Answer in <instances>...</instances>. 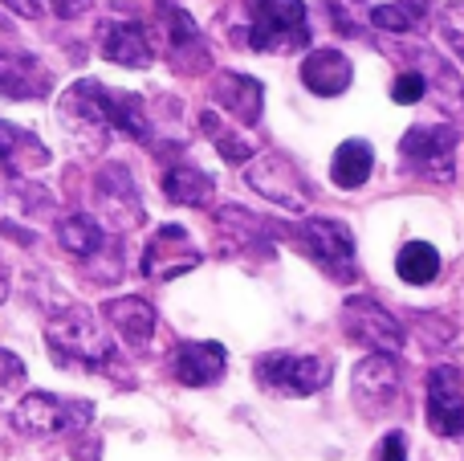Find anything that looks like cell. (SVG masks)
Segmentation results:
<instances>
[{
    "label": "cell",
    "mask_w": 464,
    "mask_h": 461,
    "mask_svg": "<svg viewBox=\"0 0 464 461\" xmlns=\"http://www.w3.org/2000/svg\"><path fill=\"white\" fill-rule=\"evenodd\" d=\"M62 127L78 139L86 152H102L114 135H127L135 143H155V114L143 94L111 90L94 78H78L57 103Z\"/></svg>",
    "instance_id": "cell-1"
},
{
    "label": "cell",
    "mask_w": 464,
    "mask_h": 461,
    "mask_svg": "<svg viewBox=\"0 0 464 461\" xmlns=\"http://www.w3.org/2000/svg\"><path fill=\"white\" fill-rule=\"evenodd\" d=\"M225 33L237 49L253 54H297L314 37L302 0H240L225 16Z\"/></svg>",
    "instance_id": "cell-2"
},
{
    "label": "cell",
    "mask_w": 464,
    "mask_h": 461,
    "mask_svg": "<svg viewBox=\"0 0 464 461\" xmlns=\"http://www.w3.org/2000/svg\"><path fill=\"white\" fill-rule=\"evenodd\" d=\"M45 343H49V356L62 368L98 372V376L119 372V343L98 323V315L90 307H65L62 315L49 319Z\"/></svg>",
    "instance_id": "cell-3"
},
{
    "label": "cell",
    "mask_w": 464,
    "mask_h": 461,
    "mask_svg": "<svg viewBox=\"0 0 464 461\" xmlns=\"http://www.w3.org/2000/svg\"><path fill=\"white\" fill-rule=\"evenodd\" d=\"M277 237H285L297 253L314 261L334 282H354L359 278V250H354L351 225L334 217H305L294 225H277Z\"/></svg>",
    "instance_id": "cell-4"
},
{
    "label": "cell",
    "mask_w": 464,
    "mask_h": 461,
    "mask_svg": "<svg viewBox=\"0 0 464 461\" xmlns=\"http://www.w3.org/2000/svg\"><path fill=\"white\" fill-rule=\"evenodd\" d=\"M57 241L70 258H78L90 270L94 282H119L122 278V245L111 241V233L90 212H70L57 221Z\"/></svg>",
    "instance_id": "cell-5"
},
{
    "label": "cell",
    "mask_w": 464,
    "mask_h": 461,
    "mask_svg": "<svg viewBox=\"0 0 464 461\" xmlns=\"http://www.w3.org/2000/svg\"><path fill=\"white\" fill-rule=\"evenodd\" d=\"M400 163L403 172L420 180L449 184L457 176V127L452 123H416L400 139Z\"/></svg>",
    "instance_id": "cell-6"
},
{
    "label": "cell",
    "mask_w": 464,
    "mask_h": 461,
    "mask_svg": "<svg viewBox=\"0 0 464 461\" xmlns=\"http://www.w3.org/2000/svg\"><path fill=\"white\" fill-rule=\"evenodd\" d=\"M90 421H94L90 400L53 397V392H29L13 408V425L24 437H65V433H82Z\"/></svg>",
    "instance_id": "cell-7"
},
{
    "label": "cell",
    "mask_w": 464,
    "mask_h": 461,
    "mask_svg": "<svg viewBox=\"0 0 464 461\" xmlns=\"http://www.w3.org/2000/svg\"><path fill=\"white\" fill-rule=\"evenodd\" d=\"M334 380L326 356H294V351H269L256 359V384L273 397H314Z\"/></svg>",
    "instance_id": "cell-8"
},
{
    "label": "cell",
    "mask_w": 464,
    "mask_h": 461,
    "mask_svg": "<svg viewBox=\"0 0 464 461\" xmlns=\"http://www.w3.org/2000/svg\"><path fill=\"white\" fill-rule=\"evenodd\" d=\"M343 331H346V339L367 348L371 356H400L403 343H408L403 323L383 302L371 299V294H351L343 302Z\"/></svg>",
    "instance_id": "cell-9"
},
{
    "label": "cell",
    "mask_w": 464,
    "mask_h": 461,
    "mask_svg": "<svg viewBox=\"0 0 464 461\" xmlns=\"http://www.w3.org/2000/svg\"><path fill=\"white\" fill-rule=\"evenodd\" d=\"M245 180L265 196V201L277 204V209H285V212H305L310 209V201H314L310 180L302 176V168H297L285 152L253 155L248 168H245Z\"/></svg>",
    "instance_id": "cell-10"
},
{
    "label": "cell",
    "mask_w": 464,
    "mask_h": 461,
    "mask_svg": "<svg viewBox=\"0 0 464 461\" xmlns=\"http://www.w3.org/2000/svg\"><path fill=\"white\" fill-rule=\"evenodd\" d=\"M94 204H98V225L106 233H127V229H139L147 221L143 196H139V184L130 176L127 163H106L94 176Z\"/></svg>",
    "instance_id": "cell-11"
},
{
    "label": "cell",
    "mask_w": 464,
    "mask_h": 461,
    "mask_svg": "<svg viewBox=\"0 0 464 461\" xmlns=\"http://www.w3.org/2000/svg\"><path fill=\"white\" fill-rule=\"evenodd\" d=\"M403 397V368L400 356H367L351 372V400L362 417L379 421L387 417Z\"/></svg>",
    "instance_id": "cell-12"
},
{
    "label": "cell",
    "mask_w": 464,
    "mask_h": 461,
    "mask_svg": "<svg viewBox=\"0 0 464 461\" xmlns=\"http://www.w3.org/2000/svg\"><path fill=\"white\" fill-rule=\"evenodd\" d=\"M49 221H53V196L41 184L16 180L13 188L0 192V233L5 237H13V241H21V245H33Z\"/></svg>",
    "instance_id": "cell-13"
},
{
    "label": "cell",
    "mask_w": 464,
    "mask_h": 461,
    "mask_svg": "<svg viewBox=\"0 0 464 461\" xmlns=\"http://www.w3.org/2000/svg\"><path fill=\"white\" fill-rule=\"evenodd\" d=\"M204 261V250L192 241L184 225H160L151 237H147L143 250V278L151 282H171V278L188 274Z\"/></svg>",
    "instance_id": "cell-14"
},
{
    "label": "cell",
    "mask_w": 464,
    "mask_h": 461,
    "mask_svg": "<svg viewBox=\"0 0 464 461\" xmlns=\"http://www.w3.org/2000/svg\"><path fill=\"white\" fill-rule=\"evenodd\" d=\"M49 90H53V70L16 41H5L0 45V94L29 103V98H49Z\"/></svg>",
    "instance_id": "cell-15"
},
{
    "label": "cell",
    "mask_w": 464,
    "mask_h": 461,
    "mask_svg": "<svg viewBox=\"0 0 464 461\" xmlns=\"http://www.w3.org/2000/svg\"><path fill=\"white\" fill-rule=\"evenodd\" d=\"M400 57L408 62V70H416L420 78H424V90L440 103V111L449 114V119H464V78L436 49L411 45V49H403Z\"/></svg>",
    "instance_id": "cell-16"
},
{
    "label": "cell",
    "mask_w": 464,
    "mask_h": 461,
    "mask_svg": "<svg viewBox=\"0 0 464 461\" xmlns=\"http://www.w3.org/2000/svg\"><path fill=\"white\" fill-rule=\"evenodd\" d=\"M155 5H160V21H163V33H168V49L176 70L184 74L208 70V45H204V33L192 21V13L179 0H155Z\"/></svg>",
    "instance_id": "cell-17"
},
{
    "label": "cell",
    "mask_w": 464,
    "mask_h": 461,
    "mask_svg": "<svg viewBox=\"0 0 464 461\" xmlns=\"http://www.w3.org/2000/svg\"><path fill=\"white\" fill-rule=\"evenodd\" d=\"M98 54L114 65H127V70H147L155 62V45L151 33L139 16H114L102 25L98 33Z\"/></svg>",
    "instance_id": "cell-18"
},
{
    "label": "cell",
    "mask_w": 464,
    "mask_h": 461,
    "mask_svg": "<svg viewBox=\"0 0 464 461\" xmlns=\"http://www.w3.org/2000/svg\"><path fill=\"white\" fill-rule=\"evenodd\" d=\"M428 425L436 437H460L464 433V388L452 364L428 372Z\"/></svg>",
    "instance_id": "cell-19"
},
{
    "label": "cell",
    "mask_w": 464,
    "mask_h": 461,
    "mask_svg": "<svg viewBox=\"0 0 464 461\" xmlns=\"http://www.w3.org/2000/svg\"><path fill=\"white\" fill-rule=\"evenodd\" d=\"M212 103H217L240 131L256 127V123H261V111H265V86L253 78V74L225 70L212 78Z\"/></svg>",
    "instance_id": "cell-20"
},
{
    "label": "cell",
    "mask_w": 464,
    "mask_h": 461,
    "mask_svg": "<svg viewBox=\"0 0 464 461\" xmlns=\"http://www.w3.org/2000/svg\"><path fill=\"white\" fill-rule=\"evenodd\" d=\"M228 351L212 339H188L171 351V376L188 388H208V384L225 380Z\"/></svg>",
    "instance_id": "cell-21"
},
{
    "label": "cell",
    "mask_w": 464,
    "mask_h": 461,
    "mask_svg": "<svg viewBox=\"0 0 464 461\" xmlns=\"http://www.w3.org/2000/svg\"><path fill=\"white\" fill-rule=\"evenodd\" d=\"M102 319L111 323V331L122 339V348L130 351H147L151 348V335H155V307L139 294H122V299H111L102 307Z\"/></svg>",
    "instance_id": "cell-22"
},
{
    "label": "cell",
    "mask_w": 464,
    "mask_h": 461,
    "mask_svg": "<svg viewBox=\"0 0 464 461\" xmlns=\"http://www.w3.org/2000/svg\"><path fill=\"white\" fill-rule=\"evenodd\" d=\"M302 86L310 90V94H318V98H338V94H346L351 90V82H354V65H351V57L343 54V49H310V54L302 57Z\"/></svg>",
    "instance_id": "cell-23"
},
{
    "label": "cell",
    "mask_w": 464,
    "mask_h": 461,
    "mask_svg": "<svg viewBox=\"0 0 464 461\" xmlns=\"http://www.w3.org/2000/svg\"><path fill=\"white\" fill-rule=\"evenodd\" d=\"M49 147L41 143L33 131L16 127V123H0V176L8 180H24L33 172L49 168Z\"/></svg>",
    "instance_id": "cell-24"
},
{
    "label": "cell",
    "mask_w": 464,
    "mask_h": 461,
    "mask_svg": "<svg viewBox=\"0 0 464 461\" xmlns=\"http://www.w3.org/2000/svg\"><path fill=\"white\" fill-rule=\"evenodd\" d=\"M217 225H220V233H225V241H232L240 253H261V258H269L273 241H277V225H269V221L256 217V212L237 209V204L217 209Z\"/></svg>",
    "instance_id": "cell-25"
},
{
    "label": "cell",
    "mask_w": 464,
    "mask_h": 461,
    "mask_svg": "<svg viewBox=\"0 0 464 461\" xmlns=\"http://www.w3.org/2000/svg\"><path fill=\"white\" fill-rule=\"evenodd\" d=\"M163 196L171 204H184V209H208L212 196H217V180L196 163H171L163 172Z\"/></svg>",
    "instance_id": "cell-26"
},
{
    "label": "cell",
    "mask_w": 464,
    "mask_h": 461,
    "mask_svg": "<svg viewBox=\"0 0 464 461\" xmlns=\"http://www.w3.org/2000/svg\"><path fill=\"white\" fill-rule=\"evenodd\" d=\"M371 172H375V152H371L367 139H346L334 152V160H330V176H334V184L346 188V192L367 184Z\"/></svg>",
    "instance_id": "cell-27"
},
{
    "label": "cell",
    "mask_w": 464,
    "mask_h": 461,
    "mask_svg": "<svg viewBox=\"0 0 464 461\" xmlns=\"http://www.w3.org/2000/svg\"><path fill=\"white\" fill-rule=\"evenodd\" d=\"M436 13V0H395V5H375L371 8V25L383 33H416L428 16Z\"/></svg>",
    "instance_id": "cell-28"
},
{
    "label": "cell",
    "mask_w": 464,
    "mask_h": 461,
    "mask_svg": "<svg viewBox=\"0 0 464 461\" xmlns=\"http://www.w3.org/2000/svg\"><path fill=\"white\" fill-rule=\"evenodd\" d=\"M200 127H204V135L217 143L220 160H228V163H248V160H253V143L245 139V131L228 127V123L220 119V111H204L200 114Z\"/></svg>",
    "instance_id": "cell-29"
},
{
    "label": "cell",
    "mask_w": 464,
    "mask_h": 461,
    "mask_svg": "<svg viewBox=\"0 0 464 461\" xmlns=\"http://www.w3.org/2000/svg\"><path fill=\"white\" fill-rule=\"evenodd\" d=\"M395 270H400V278L408 286H428L440 278V253L428 241H408L400 250V258H395Z\"/></svg>",
    "instance_id": "cell-30"
},
{
    "label": "cell",
    "mask_w": 464,
    "mask_h": 461,
    "mask_svg": "<svg viewBox=\"0 0 464 461\" xmlns=\"http://www.w3.org/2000/svg\"><path fill=\"white\" fill-rule=\"evenodd\" d=\"M436 21H440V37L444 45L464 62V0H449V5L436 8Z\"/></svg>",
    "instance_id": "cell-31"
},
{
    "label": "cell",
    "mask_w": 464,
    "mask_h": 461,
    "mask_svg": "<svg viewBox=\"0 0 464 461\" xmlns=\"http://www.w3.org/2000/svg\"><path fill=\"white\" fill-rule=\"evenodd\" d=\"M428 90H424V78H420L416 70H400L392 82V103L400 106H411V103H424Z\"/></svg>",
    "instance_id": "cell-32"
},
{
    "label": "cell",
    "mask_w": 464,
    "mask_h": 461,
    "mask_svg": "<svg viewBox=\"0 0 464 461\" xmlns=\"http://www.w3.org/2000/svg\"><path fill=\"white\" fill-rule=\"evenodd\" d=\"M24 384V364L13 356V351L0 348V400L8 397V392H16Z\"/></svg>",
    "instance_id": "cell-33"
},
{
    "label": "cell",
    "mask_w": 464,
    "mask_h": 461,
    "mask_svg": "<svg viewBox=\"0 0 464 461\" xmlns=\"http://www.w3.org/2000/svg\"><path fill=\"white\" fill-rule=\"evenodd\" d=\"M379 461H408V437H403L400 429H392L383 437V446H379Z\"/></svg>",
    "instance_id": "cell-34"
},
{
    "label": "cell",
    "mask_w": 464,
    "mask_h": 461,
    "mask_svg": "<svg viewBox=\"0 0 464 461\" xmlns=\"http://www.w3.org/2000/svg\"><path fill=\"white\" fill-rule=\"evenodd\" d=\"M0 5H5L8 13L24 16V21H37V16L49 13V0H0Z\"/></svg>",
    "instance_id": "cell-35"
},
{
    "label": "cell",
    "mask_w": 464,
    "mask_h": 461,
    "mask_svg": "<svg viewBox=\"0 0 464 461\" xmlns=\"http://www.w3.org/2000/svg\"><path fill=\"white\" fill-rule=\"evenodd\" d=\"M49 8H53L57 16H82L90 8V0H49Z\"/></svg>",
    "instance_id": "cell-36"
},
{
    "label": "cell",
    "mask_w": 464,
    "mask_h": 461,
    "mask_svg": "<svg viewBox=\"0 0 464 461\" xmlns=\"http://www.w3.org/2000/svg\"><path fill=\"white\" fill-rule=\"evenodd\" d=\"M8 299V270H5V261H0V302Z\"/></svg>",
    "instance_id": "cell-37"
},
{
    "label": "cell",
    "mask_w": 464,
    "mask_h": 461,
    "mask_svg": "<svg viewBox=\"0 0 464 461\" xmlns=\"http://www.w3.org/2000/svg\"><path fill=\"white\" fill-rule=\"evenodd\" d=\"M5 41H13V33H8V21L0 16V45H5Z\"/></svg>",
    "instance_id": "cell-38"
}]
</instances>
